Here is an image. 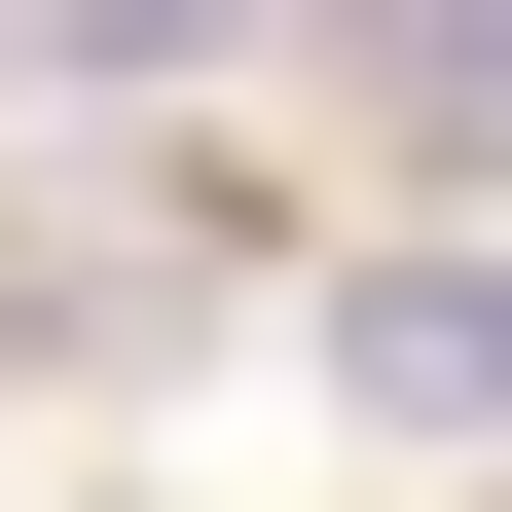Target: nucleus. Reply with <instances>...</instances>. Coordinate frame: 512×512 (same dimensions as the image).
<instances>
[{
	"instance_id": "obj_1",
	"label": "nucleus",
	"mask_w": 512,
	"mask_h": 512,
	"mask_svg": "<svg viewBox=\"0 0 512 512\" xmlns=\"http://www.w3.org/2000/svg\"><path fill=\"white\" fill-rule=\"evenodd\" d=\"M330 403L366 439H512V256H366L330 293Z\"/></svg>"
},
{
	"instance_id": "obj_2",
	"label": "nucleus",
	"mask_w": 512,
	"mask_h": 512,
	"mask_svg": "<svg viewBox=\"0 0 512 512\" xmlns=\"http://www.w3.org/2000/svg\"><path fill=\"white\" fill-rule=\"evenodd\" d=\"M366 74H403V147H512V0H366Z\"/></svg>"
},
{
	"instance_id": "obj_3",
	"label": "nucleus",
	"mask_w": 512,
	"mask_h": 512,
	"mask_svg": "<svg viewBox=\"0 0 512 512\" xmlns=\"http://www.w3.org/2000/svg\"><path fill=\"white\" fill-rule=\"evenodd\" d=\"M183 37H220V0H74V74H183Z\"/></svg>"
}]
</instances>
